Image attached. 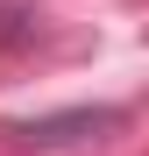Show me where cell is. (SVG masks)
Wrapping results in <instances>:
<instances>
[{
    "label": "cell",
    "instance_id": "1",
    "mask_svg": "<svg viewBox=\"0 0 149 156\" xmlns=\"http://www.w3.org/2000/svg\"><path fill=\"white\" fill-rule=\"evenodd\" d=\"M128 128L121 107H64V114H29V121H0V135L14 149H78V142H107Z\"/></svg>",
    "mask_w": 149,
    "mask_h": 156
}]
</instances>
